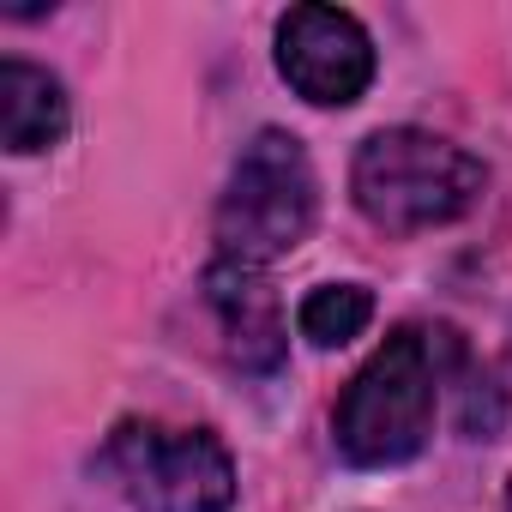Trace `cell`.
Segmentation results:
<instances>
[{
    "instance_id": "cell-1",
    "label": "cell",
    "mask_w": 512,
    "mask_h": 512,
    "mask_svg": "<svg viewBox=\"0 0 512 512\" xmlns=\"http://www.w3.org/2000/svg\"><path fill=\"white\" fill-rule=\"evenodd\" d=\"M458 332L446 326H398L344 386L338 410H332V434L338 452L362 470H386V464H410L428 434H434V410H440V380L458 362Z\"/></svg>"
},
{
    "instance_id": "cell-2",
    "label": "cell",
    "mask_w": 512,
    "mask_h": 512,
    "mask_svg": "<svg viewBox=\"0 0 512 512\" xmlns=\"http://www.w3.org/2000/svg\"><path fill=\"white\" fill-rule=\"evenodd\" d=\"M482 187H488L482 157H470L464 145L422 133V127H380L362 139V151L350 163V193H356L362 217L386 235L458 223L482 199Z\"/></svg>"
},
{
    "instance_id": "cell-3",
    "label": "cell",
    "mask_w": 512,
    "mask_h": 512,
    "mask_svg": "<svg viewBox=\"0 0 512 512\" xmlns=\"http://www.w3.org/2000/svg\"><path fill=\"white\" fill-rule=\"evenodd\" d=\"M314 217H320V181H314L302 139L284 127L253 133L229 169L223 199H217L223 260H241V266L284 260V253H296L308 241Z\"/></svg>"
},
{
    "instance_id": "cell-4",
    "label": "cell",
    "mask_w": 512,
    "mask_h": 512,
    "mask_svg": "<svg viewBox=\"0 0 512 512\" xmlns=\"http://www.w3.org/2000/svg\"><path fill=\"white\" fill-rule=\"evenodd\" d=\"M97 470L133 512H229L235 458L211 428L121 422L103 440Z\"/></svg>"
},
{
    "instance_id": "cell-5",
    "label": "cell",
    "mask_w": 512,
    "mask_h": 512,
    "mask_svg": "<svg viewBox=\"0 0 512 512\" xmlns=\"http://www.w3.org/2000/svg\"><path fill=\"white\" fill-rule=\"evenodd\" d=\"M278 73L314 109H350L374 85V37L344 7H290L278 19Z\"/></svg>"
},
{
    "instance_id": "cell-6",
    "label": "cell",
    "mask_w": 512,
    "mask_h": 512,
    "mask_svg": "<svg viewBox=\"0 0 512 512\" xmlns=\"http://www.w3.org/2000/svg\"><path fill=\"white\" fill-rule=\"evenodd\" d=\"M205 302L223 326V344L235 356L241 374H278L290 356V326H284V302L266 284L260 266L241 260H217L205 272Z\"/></svg>"
},
{
    "instance_id": "cell-7",
    "label": "cell",
    "mask_w": 512,
    "mask_h": 512,
    "mask_svg": "<svg viewBox=\"0 0 512 512\" xmlns=\"http://www.w3.org/2000/svg\"><path fill=\"white\" fill-rule=\"evenodd\" d=\"M67 121H73V103L49 67L19 61V55L0 61V139H7L13 157L55 151L67 139Z\"/></svg>"
},
{
    "instance_id": "cell-8",
    "label": "cell",
    "mask_w": 512,
    "mask_h": 512,
    "mask_svg": "<svg viewBox=\"0 0 512 512\" xmlns=\"http://www.w3.org/2000/svg\"><path fill=\"white\" fill-rule=\"evenodd\" d=\"M374 320V290L368 284H320L302 296L296 326L314 350H344L350 338H362Z\"/></svg>"
},
{
    "instance_id": "cell-9",
    "label": "cell",
    "mask_w": 512,
    "mask_h": 512,
    "mask_svg": "<svg viewBox=\"0 0 512 512\" xmlns=\"http://www.w3.org/2000/svg\"><path fill=\"white\" fill-rule=\"evenodd\" d=\"M506 512H512V488H506Z\"/></svg>"
}]
</instances>
